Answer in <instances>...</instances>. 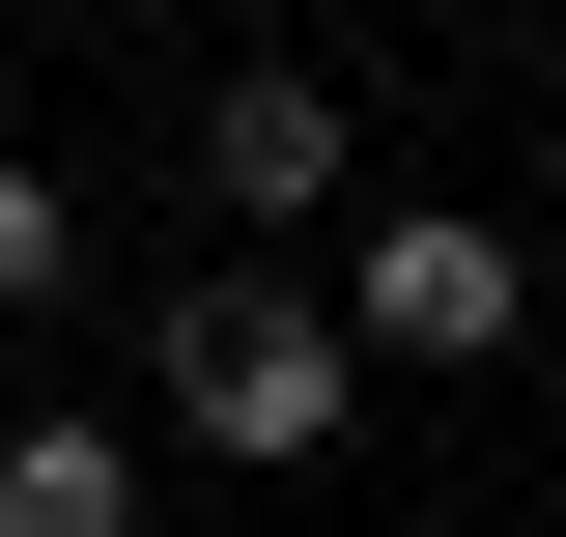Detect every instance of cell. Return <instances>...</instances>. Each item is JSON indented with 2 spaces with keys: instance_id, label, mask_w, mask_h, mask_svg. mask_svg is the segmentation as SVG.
Returning <instances> with one entry per match:
<instances>
[{
  "instance_id": "1",
  "label": "cell",
  "mask_w": 566,
  "mask_h": 537,
  "mask_svg": "<svg viewBox=\"0 0 566 537\" xmlns=\"http://www.w3.org/2000/svg\"><path fill=\"white\" fill-rule=\"evenodd\" d=\"M142 424H170L199 481H312V453L368 424V339H340V283H312V255H199L170 312H142Z\"/></svg>"
},
{
  "instance_id": "2",
  "label": "cell",
  "mask_w": 566,
  "mask_h": 537,
  "mask_svg": "<svg viewBox=\"0 0 566 537\" xmlns=\"http://www.w3.org/2000/svg\"><path fill=\"white\" fill-rule=\"evenodd\" d=\"M312 283H340L368 368H510V339H538V255H510L482 199H340V227H312Z\"/></svg>"
},
{
  "instance_id": "3",
  "label": "cell",
  "mask_w": 566,
  "mask_h": 537,
  "mask_svg": "<svg viewBox=\"0 0 566 537\" xmlns=\"http://www.w3.org/2000/svg\"><path fill=\"white\" fill-rule=\"evenodd\" d=\"M199 199L255 227V255H312V227L368 199V114H340V57H227V85H199Z\"/></svg>"
},
{
  "instance_id": "4",
  "label": "cell",
  "mask_w": 566,
  "mask_h": 537,
  "mask_svg": "<svg viewBox=\"0 0 566 537\" xmlns=\"http://www.w3.org/2000/svg\"><path fill=\"white\" fill-rule=\"evenodd\" d=\"M142 509H170V424H85V397L0 424V537H142Z\"/></svg>"
},
{
  "instance_id": "5",
  "label": "cell",
  "mask_w": 566,
  "mask_h": 537,
  "mask_svg": "<svg viewBox=\"0 0 566 537\" xmlns=\"http://www.w3.org/2000/svg\"><path fill=\"white\" fill-rule=\"evenodd\" d=\"M57 283H85V227H57V170L0 141V312H57Z\"/></svg>"
}]
</instances>
